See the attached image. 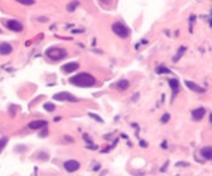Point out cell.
I'll return each instance as SVG.
<instances>
[{"mask_svg":"<svg viewBox=\"0 0 212 176\" xmlns=\"http://www.w3.org/2000/svg\"><path fill=\"white\" fill-rule=\"evenodd\" d=\"M70 83L73 84V86H77V87H92L96 84V78L87 73V72H83V73H78V75H75L73 77L70 78Z\"/></svg>","mask_w":212,"mask_h":176,"instance_id":"1","label":"cell"},{"mask_svg":"<svg viewBox=\"0 0 212 176\" xmlns=\"http://www.w3.org/2000/svg\"><path fill=\"white\" fill-rule=\"evenodd\" d=\"M46 56L52 61H60L67 56V52L60 47H50L46 50Z\"/></svg>","mask_w":212,"mask_h":176,"instance_id":"2","label":"cell"},{"mask_svg":"<svg viewBox=\"0 0 212 176\" xmlns=\"http://www.w3.org/2000/svg\"><path fill=\"white\" fill-rule=\"evenodd\" d=\"M112 30L117 36H119V37H122V39H126L130 35V30L126 27L123 22H114L112 25Z\"/></svg>","mask_w":212,"mask_h":176,"instance_id":"3","label":"cell"},{"mask_svg":"<svg viewBox=\"0 0 212 176\" xmlns=\"http://www.w3.org/2000/svg\"><path fill=\"white\" fill-rule=\"evenodd\" d=\"M53 99L58 102H78V99L75 96H72L68 92H60L53 96Z\"/></svg>","mask_w":212,"mask_h":176,"instance_id":"4","label":"cell"},{"mask_svg":"<svg viewBox=\"0 0 212 176\" xmlns=\"http://www.w3.org/2000/svg\"><path fill=\"white\" fill-rule=\"evenodd\" d=\"M5 25H6V27L9 30H11V31H14V32H20L24 29L22 24L20 21H16V20H9V21H6Z\"/></svg>","mask_w":212,"mask_h":176,"instance_id":"5","label":"cell"},{"mask_svg":"<svg viewBox=\"0 0 212 176\" xmlns=\"http://www.w3.org/2000/svg\"><path fill=\"white\" fill-rule=\"evenodd\" d=\"M63 166L68 172H75V171H77V170L80 169V162H78L77 160H67L63 164Z\"/></svg>","mask_w":212,"mask_h":176,"instance_id":"6","label":"cell"},{"mask_svg":"<svg viewBox=\"0 0 212 176\" xmlns=\"http://www.w3.org/2000/svg\"><path fill=\"white\" fill-rule=\"evenodd\" d=\"M78 68H80V63L78 62H68L62 66V71L65 73H72V72L77 71Z\"/></svg>","mask_w":212,"mask_h":176,"instance_id":"7","label":"cell"},{"mask_svg":"<svg viewBox=\"0 0 212 176\" xmlns=\"http://www.w3.org/2000/svg\"><path fill=\"white\" fill-rule=\"evenodd\" d=\"M205 114H206L205 108H196V109H193V111L191 112V117H192L193 120L198 122V120H201L205 117Z\"/></svg>","mask_w":212,"mask_h":176,"instance_id":"8","label":"cell"},{"mask_svg":"<svg viewBox=\"0 0 212 176\" xmlns=\"http://www.w3.org/2000/svg\"><path fill=\"white\" fill-rule=\"evenodd\" d=\"M46 125H47V122H46V120H32V122H30V123H29V128L36 130V129L45 128Z\"/></svg>","mask_w":212,"mask_h":176,"instance_id":"9","label":"cell"},{"mask_svg":"<svg viewBox=\"0 0 212 176\" xmlns=\"http://www.w3.org/2000/svg\"><path fill=\"white\" fill-rule=\"evenodd\" d=\"M169 84H170V88L172 91V97H175L179 93V89H180V83L176 78H172V80L169 81Z\"/></svg>","mask_w":212,"mask_h":176,"instance_id":"10","label":"cell"},{"mask_svg":"<svg viewBox=\"0 0 212 176\" xmlns=\"http://www.w3.org/2000/svg\"><path fill=\"white\" fill-rule=\"evenodd\" d=\"M11 51H13V46L8 42H3V44H0V55H10Z\"/></svg>","mask_w":212,"mask_h":176,"instance_id":"11","label":"cell"},{"mask_svg":"<svg viewBox=\"0 0 212 176\" xmlns=\"http://www.w3.org/2000/svg\"><path fill=\"white\" fill-rule=\"evenodd\" d=\"M185 84H186V87H189L190 89H192L193 92H196V93H203V92H205V88L197 86V84H196V83H193V82L186 81V82H185Z\"/></svg>","mask_w":212,"mask_h":176,"instance_id":"12","label":"cell"},{"mask_svg":"<svg viewBox=\"0 0 212 176\" xmlns=\"http://www.w3.org/2000/svg\"><path fill=\"white\" fill-rule=\"evenodd\" d=\"M201 155L205 157L206 160H211L212 159V148L211 147H206L201 149Z\"/></svg>","mask_w":212,"mask_h":176,"instance_id":"13","label":"cell"},{"mask_svg":"<svg viewBox=\"0 0 212 176\" xmlns=\"http://www.w3.org/2000/svg\"><path fill=\"white\" fill-rule=\"evenodd\" d=\"M116 87H117L118 89H120V91H122V89H126V88L129 87V82L126 81V80H122V81H119V82L116 84Z\"/></svg>","mask_w":212,"mask_h":176,"instance_id":"14","label":"cell"},{"mask_svg":"<svg viewBox=\"0 0 212 176\" xmlns=\"http://www.w3.org/2000/svg\"><path fill=\"white\" fill-rule=\"evenodd\" d=\"M80 5V1H77V0H75V1H71L68 5H67V10L68 11H75V9Z\"/></svg>","mask_w":212,"mask_h":176,"instance_id":"15","label":"cell"},{"mask_svg":"<svg viewBox=\"0 0 212 176\" xmlns=\"http://www.w3.org/2000/svg\"><path fill=\"white\" fill-rule=\"evenodd\" d=\"M44 109H46L47 112H53L56 109V107H55L53 103H45V104H44Z\"/></svg>","mask_w":212,"mask_h":176,"instance_id":"16","label":"cell"},{"mask_svg":"<svg viewBox=\"0 0 212 176\" xmlns=\"http://www.w3.org/2000/svg\"><path fill=\"white\" fill-rule=\"evenodd\" d=\"M156 73H159V75H161V73H170V70L164 67V66H159V67L156 68Z\"/></svg>","mask_w":212,"mask_h":176,"instance_id":"17","label":"cell"},{"mask_svg":"<svg viewBox=\"0 0 212 176\" xmlns=\"http://www.w3.org/2000/svg\"><path fill=\"white\" fill-rule=\"evenodd\" d=\"M185 50H186L185 47H181V48H180V50H179V52H178V55H176V56L174 57V62H178V61H179V58H180V57H181V56H183V55H184Z\"/></svg>","mask_w":212,"mask_h":176,"instance_id":"18","label":"cell"},{"mask_svg":"<svg viewBox=\"0 0 212 176\" xmlns=\"http://www.w3.org/2000/svg\"><path fill=\"white\" fill-rule=\"evenodd\" d=\"M16 1L22 5H27V6H31V5L35 4V0H16Z\"/></svg>","mask_w":212,"mask_h":176,"instance_id":"19","label":"cell"},{"mask_svg":"<svg viewBox=\"0 0 212 176\" xmlns=\"http://www.w3.org/2000/svg\"><path fill=\"white\" fill-rule=\"evenodd\" d=\"M89 117H92L93 119H96L97 122H99V123H103V119L102 118H99L98 115H96V114H93V113H89Z\"/></svg>","mask_w":212,"mask_h":176,"instance_id":"20","label":"cell"},{"mask_svg":"<svg viewBox=\"0 0 212 176\" xmlns=\"http://www.w3.org/2000/svg\"><path fill=\"white\" fill-rule=\"evenodd\" d=\"M169 119H170V115H169L167 113H165V114H164V117L161 118V122H162V123H167V120H169Z\"/></svg>","mask_w":212,"mask_h":176,"instance_id":"21","label":"cell"},{"mask_svg":"<svg viewBox=\"0 0 212 176\" xmlns=\"http://www.w3.org/2000/svg\"><path fill=\"white\" fill-rule=\"evenodd\" d=\"M6 145V139H0V151H1V149Z\"/></svg>","mask_w":212,"mask_h":176,"instance_id":"22","label":"cell"},{"mask_svg":"<svg viewBox=\"0 0 212 176\" xmlns=\"http://www.w3.org/2000/svg\"><path fill=\"white\" fill-rule=\"evenodd\" d=\"M101 3H103V4H111L112 3V0H99Z\"/></svg>","mask_w":212,"mask_h":176,"instance_id":"23","label":"cell"}]
</instances>
